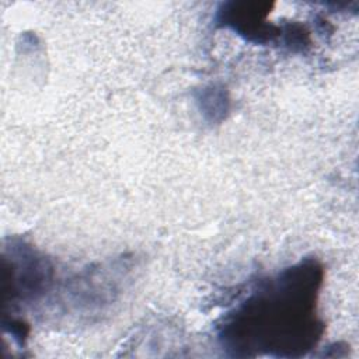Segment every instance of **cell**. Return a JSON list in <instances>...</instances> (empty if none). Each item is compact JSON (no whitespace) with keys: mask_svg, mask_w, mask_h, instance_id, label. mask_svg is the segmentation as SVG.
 I'll return each instance as SVG.
<instances>
[{"mask_svg":"<svg viewBox=\"0 0 359 359\" xmlns=\"http://www.w3.org/2000/svg\"><path fill=\"white\" fill-rule=\"evenodd\" d=\"M272 4L261 1H231L222 6L219 20L223 25L230 27L248 41L269 42L275 36L283 35L279 27L266 24Z\"/></svg>","mask_w":359,"mask_h":359,"instance_id":"obj_2","label":"cell"},{"mask_svg":"<svg viewBox=\"0 0 359 359\" xmlns=\"http://www.w3.org/2000/svg\"><path fill=\"white\" fill-rule=\"evenodd\" d=\"M323 268L303 259L261 280L220 327L223 348L237 356L297 358L316 346L324 324L317 316Z\"/></svg>","mask_w":359,"mask_h":359,"instance_id":"obj_1","label":"cell"}]
</instances>
